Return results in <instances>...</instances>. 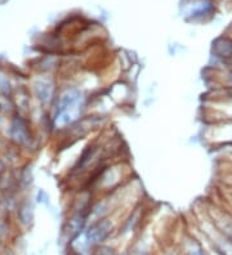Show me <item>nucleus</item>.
<instances>
[{"label":"nucleus","instance_id":"8","mask_svg":"<svg viewBox=\"0 0 232 255\" xmlns=\"http://www.w3.org/2000/svg\"><path fill=\"white\" fill-rule=\"evenodd\" d=\"M116 255H127V253H123V252H119V253H118V254H116Z\"/></svg>","mask_w":232,"mask_h":255},{"label":"nucleus","instance_id":"1","mask_svg":"<svg viewBox=\"0 0 232 255\" xmlns=\"http://www.w3.org/2000/svg\"><path fill=\"white\" fill-rule=\"evenodd\" d=\"M85 109H87V94L83 91V88H65L57 98L54 125L58 129L70 128L83 118Z\"/></svg>","mask_w":232,"mask_h":255},{"label":"nucleus","instance_id":"6","mask_svg":"<svg viewBox=\"0 0 232 255\" xmlns=\"http://www.w3.org/2000/svg\"><path fill=\"white\" fill-rule=\"evenodd\" d=\"M37 94L41 101H48L53 94V88L49 83H41L40 87L37 88Z\"/></svg>","mask_w":232,"mask_h":255},{"label":"nucleus","instance_id":"3","mask_svg":"<svg viewBox=\"0 0 232 255\" xmlns=\"http://www.w3.org/2000/svg\"><path fill=\"white\" fill-rule=\"evenodd\" d=\"M212 57H214V59H217L226 67L227 63L232 59V37L221 36L216 41H213Z\"/></svg>","mask_w":232,"mask_h":255},{"label":"nucleus","instance_id":"7","mask_svg":"<svg viewBox=\"0 0 232 255\" xmlns=\"http://www.w3.org/2000/svg\"><path fill=\"white\" fill-rule=\"evenodd\" d=\"M161 255H181L180 252H174V253H165V254H161Z\"/></svg>","mask_w":232,"mask_h":255},{"label":"nucleus","instance_id":"4","mask_svg":"<svg viewBox=\"0 0 232 255\" xmlns=\"http://www.w3.org/2000/svg\"><path fill=\"white\" fill-rule=\"evenodd\" d=\"M181 255H209L204 244L195 235H186L178 248Z\"/></svg>","mask_w":232,"mask_h":255},{"label":"nucleus","instance_id":"2","mask_svg":"<svg viewBox=\"0 0 232 255\" xmlns=\"http://www.w3.org/2000/svg\"><path fill=\"white\" fill-rule=\"evenodd\" d=\"M120 223L121 222L116 221L115 213L108 215V217H105V218L89 222L83 234L72 240L71 243L77 244L88 253H92L96 248L110 243L111 240L116 237Z\"/></svg>","mask_w":232,"mask_h":255},{"label":"nucleus","instance_id":"5","mask_svg":"<svg viewBox=\"0 0 232 255\" xmlns=\"http://www.w3.org/2000/svg\"><path fill=\"white\" fill-rule=\"evenodd\" d=\"M120 250L111 243L103 244V245L98 246L96 249L90 253V255H116Z\"/></svg>","mask_w":232,"mask_h":255}]
</instances>
